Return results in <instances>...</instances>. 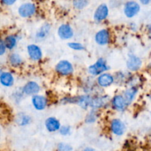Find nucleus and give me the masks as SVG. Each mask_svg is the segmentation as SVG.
<instances>
[{"mask_svg":"<svg viewBox=\"0 0 151 151\" xmlns=\"http://www.w3.org/2000/svg\"><path fill=\"white\" fill-rule=\"evenodd\" d=\"M110 131L116 137H122L126 131V126L125 123L121 119L118 118H114L110 122Z\"/></svg>","mask_w":151,"mask_h":151,"instance_id":"nucleus-6","label":"nucleus"},{"mask_svg":"<svg viewBox=\"0 0 151 151\" xmlns=\"http://www.w3.org/2000/svg\"><path fill=\"white\" fill-rule=\"evenodd\" d=\"M83 151H96L95 149L91 147H86L83 150Z\"/></svg>","mask_w":151,"mask_h":151,"instance_id":"nucleus-32","label":"nucleus"},{"mask_svg":"<svg viewBox=\"0 0 151 151\" xmlns=\"http://www.w3.org/2000/svg\"><path fill=\"white\" fill-rule=\"evenodd\" d=\"M15 121H16V123L19 126H26V125L30 124L32 119L27 114L20 112L16 116Z\"/></svg>","mask_w":151,"mask_h":151,"instance_id":"nucleus-23","label":"nucleus"},{"mask_svg":"<svg viewBox=\"0 0 151 151\" xmlns=\"http://www.w3.org/2000/svg\"><path fill=\"white\" fill-rule=\"evenodd\" d=\"M41 91V86L37 82L33 81H29L22 87V94L27 96H34L38 94Z\"/></svg>","mask_w":151,"mask_h":151,"instance_id":"nucleus-12","label":"nucleus"},{"mask_svg":"<svg viewBox=\"0 0 151 151\" xmlns=\"http://www.w3.org/2000/svg\"><path fill=\"white\" fill-rule=\"evenodd\" d=\"M27 52L29 59L32 61H39L43 58V52L41 47L35 44H31L27 47Z\"/></svg>","mask_w":151,"mask_h":151,"instance_id":"nucleus-8","label":"nucleus"},{"mask_svg":"<svg viewBox=\"0 0 151 151\" xmlns=\"http://www.w3.org/2000/svg\"><path fill=\"white\" fill-rule=\"evenodd\" d=\"M1 71H0V75H1Z\"/></svg>","mask_w":151,"mask_h":151,"instance_id":"nucleus-34","label":"nucleus"},{"mask_svg":"<svg viewBox=\"0 0 151 151\" xmlns=\"http://www.w3.org/2000/svg\"><path fill=\"white\" fill-rule=\"evenodd\" d=\"M89 1H86V0H78V1H72V5L77 10H83L87 7Z\"/></svg>","mask_w":151,"mask_h":151,"instance_id":"nucleus-26","label":"nucleus"},{"mask_svg":"<svg viewBox=\"0 0 151 151\" xmlns=\"http://www.w3.org/2000/svg\"><path fill=\"white\" fill-rule=\"evenodd\" d=\"M109 15V7L106 3H102L96 8L94 13V19L95 22H103Z\"/></svg>","mask_w":151,"mask_h":151,"instance_id":"nucleus-7","label":"nucleus"},{"mask_svg":"<svg viewBox=\"0 0 151 151\" xmlns=\"http://www.w3.org/2000/svg\"><path fill=\"white\" fill-rule=\"evenodd\" d=\"M131 24L133 25V27L131 28V30H135V29H137V24H136V23H134V22H132Z\"/></svg>","mask_w":151,"mask_h":151,"instance_id":"nucleus-33","label":"nucleus"},{"mask_svg":"<svg viewBox=\"0 0 151 151\" xmlns=\"http://www.w3.org/2000/svg\"><path fill=\"white\" fill-rule=\"evenodd\" d=\"M141 5L137 1H128L124 4L123 12L128 19L135 17L140 12Z\"/></svg>","mask_w":151,"mask_h":151,"instance_id":"nucleus-4","label":"nucleus"},{"mask_svg":"<svg viewBox=\"0 0 151 151\" xmlns=\"http://www.w3.org/2000/svg\"><path fill=\"white\" fill-rule=\"evenodd\" d=\"M73 147L72 145L66 142H59L57 145V151H72Z\"/></svg>","mask_w":151,"mask_h":151,"instance_id":"nucleus-27","label":"nucleus"},{"mask_svg":"<svg viewBox=\"0 0 151 151\" xmlns=\"http://www.w3.org/2000/svg\"><path fill=\"white\" fill-rule=\"evenodd\" d=\"M37 12V6L33 2H24L18 8L19 16L24 19H27L33 16Z\"/></svg>","mask_w":151,"mask_h":151,"instance_id":"nucleus-2","label":"nucleus"},{"mask_svg":"<svg viewBox=\"0 0 151 151\" xmlns=\"http://www.w3.org/2000/svg\"><path fill=\"white\" fill-rule=\"evenodd\" d=\"M109 100V97L106 95L91 96L89 107L91 108L92 110L97 111L106 106Z\"/></svg>","mask_w":151,"mask_h":151,"instance_id":"nucleus-10","label":"nucleus"},{"mask_svg":"<svg viewBox=\"0 0 151 151\" xmlns=\"http://www.w3.org/2000/svg\"><path fill=\"white\" fill-rule=\"evenodd\" d=\"M138 91V88L136 86H132L131 87H130V88L125 90V91H124L123 94H122V95L123 96L124 99H125V102H126V103L128 104V106L129 104H131V103L134 101L136 96L137 95Z\"/></svg>","mask_w":151,"mask_h":151,"instance_id":"nucleus-19","label":"nucleus"},{"mask_svg":"<svg viewBox=\"0 0 151 151\" xmlns=\"http://www.w3.org/2000/svg\"><path fill=\"white\" fill-rule=\"evenodd\" d=\"M126 66L131 72H137L142 66V60L141 58L136 55H129L126 62Z\"/></svg>","mask_w":151,"mask_h":151,"instance_id":"nucleus-9","label":"nucleus"},{"mask_svg":"<svg viewBox=\"0 0 151 151\" xmlns=\"http://www.w3.org/2000/svg\"><path fill=\"white\" fill-rule=\"evenodd\" d=\"M19 40V38H18L17 35L10 34V35H7L4 39V44H5L6 49L9 50H13L17 46L18 41Z\"/></svg>","mask_w":151,"mask_h":151,"instance_id":"nucleus-20","label":"nucleus"},{"mask_svg":"<svg viewBox=\"0 0 151 151\" xmlns=\"http://www.w3.org/2000/svg\"><path fill=\"white\" fill-rule=\"evenodd\" d=\"M91 99V96L90 94H82V95L76 97V102H75V103L77 105H78L81 109H84V110H86L90 106Z\"/></svg>","mask_w":151,"mask_h":151,"instance_id":"nucleus-21","label":"nucleus"},{"mask_svg":"<svg viewBox=\"0 0 151 151\" xmlns=\"http://www.w3.org/2000/svg\"><path fill=\"white\" fill-rule=\"evenodd\" d=\"M114 83V75L109 72L101 74L97 78V83L101 88H107Z\"/></svg>","mask_w":151,"mask_h":151,"instance_id":"nucleus-15","label":"nucleus"},{"mask_svg":"<svg viewBox=\"0 0 151 151\" xmlns=\"http://www.w3.org/2000/svg\"><path fill=\"white\" fill-rule=\"evenodd\" d=\"M59 134L63 137H67L69 136L72 133V128L69 125H63L60 126V129H59Z\"/></svg>","mask_w":151,"mask_h":151,"instance_id":"nucleus-28","label":"nucleus"},{"mask_svg":"<svg viewBox=\"0 0 151 151\" xmlns=\"http://www.w3.org/2000/svg\"><path fill=\"white\" fill-rule=\"evenodd\" d=\"M150 0H140L139 3L140 5H141V4H143V5H147V4H150Z\"/></svg>","mask_w":151,"mask_h":151,"instance_id":"nucleus-31","label":"nucleus"},{"mask_svg":"<svg viewBox=\"0 0 151 151\" xmlns=\"http://www.w3.org/2000/svg\"><path fill=\"white\" fill-rule=\"evenodd\" d=\"M110 69V66L108 65L106 59L104 58H100L94 64L89 66L88 68V72L91 76H99L101 74L105 73Z\"/></svg>","mask_w":151,"mask_h":151,"instance_id":"nucleus-1","label":"nucleus"},{"mask_svg":"<svg viewBox=\"0 0 151 151\" xmlns=\"http://www.w3.org/2000/svg\"><path fill=\"white\" fill-rule=\"evenodd\" d=\"M16 2V0H4V1H1V3L6 6H11Z\"/></svg>","mask_w":151,"mask_h":151,"instance_id":"nucleus-30","label":"nucleus"},{"mask_svg":"<svg viewBox=\"0 0 151 151\" xmlns=\"http://www.w3.org/2000/svg\"><path fill=\"white\" fill-rule=\"evenodd\" d=\"M15 78L10 72H1L0 75V83L4 87H11L14 85Z\"/></svg>","mask_w":151,"mask_h":151,"instance_id":"nucleus-18","label":"nucleus"},{"mask_svg":"<svg viewBox=\"0 0 151 151\" xmlns=\"http://www.w3.org/2000/svg\"><path fill=\"white\" fill-rule=\"evenodd\" d=\"M95 42L100 46H106L111 43V34L110 30L106 28H103L96 32L94 35Z\"/></svg>","mask_w":151,"mask_h":151,"instance_id":"nucleus-5","label":"nucleus"},{"mask_svg":"<svg viewBox=\"0 0 151 151\" xmlns=\"http://www.w3.org/2000/svg\"><path fill=\"white\" fill-rule=\"evenodd\" d=\"M6 51H7V49H6L4 40L0 38V56L3 55L6 52Z\"/></svg>","mask_w":151,"mask_h":151,"instance_id":"nucleus-29","label":"nucleus"},{"mask_svg":"<svg viewBox=\"0 0 151 151\" xmlns=\"http://www.w3.org/2000/svg\"><path fill=\"white\" fill-rule=\"evenodd\" d=\"M31 103L34 109L37 111H44L48 106V100L41 94H36L32 97Z\"/></svg>","mask_w":151,"mask_h":151,"instance_id":"nucleus-13","label":"nucleus"},{"mask_svg":"<svg viewBox=\"0 0 151 151\" xmlns=\"http://www.w3.org/2000/svg\"><path fill=\"white\" fill-rule=\"evenodd\" d=\"M55 70L61 76H70L74 72V66L70 61L67 60H61L55 65Z\"/></svg>","mask_w":151,"mask_h":151,"instance_id":"nucleus-3","label":"nucleus"},{"mask_svg":"<svg viewBox=\"0 0 151 151\" xmlns=\"http://www.w3.org/2000/svg\"><path fill=\"white\" fill-rule=\"evenodd\" d=\"M44 125H45L46 129L50 133L58 131L61 126L60 121L55 116H50V117L47 118L45 122H44Z\"/></svg>","mask_w":151,"mask_h":151,"instance_id":"nucleus-16","label":"nucleus"},{"mask_svg":"<svg viewBox=\"0 0 151 151\" xmlns=\"http://www.w3.org/2000/svg\"><path fill=\"white\" fill-rule=\"evenodd\" d=\"M58 35L62 40L71 39L74 36L73 28L69 24H62L58 29Z\"/></svg>","mask_w":151,"mask_h":151,"instance_id":"nucleus-11","label":"nucleus"},{"mask_svg":"<svg viewBox=\"0 0 151 151\" xmlns=\"http://www.w3.org/2000/svg\"><path fill=\"white\" fill-rule=\"evenodd\" d=\"M111 104L114 110L119 112L125 111V109L128 107V104L126 103L122 94H116L115 96H114V97L111 100Z\"/></svg>","mask_w":151,"mask_h":151,"instance_id":"nucleus-14","label":"nucleus"},{"mask_svg":"<svg viewBox=\"0 0 151 151\" xmlns=\"http://www.w3.org/2000/svg\"><path fill=\"white\" fill-rule=\"evenodd\" d=\"M9 63L14 68L20 67L23 64V58L17 52H13L8 57Z\"/></svg>","mask_w":151,"mask_h":151,"instance_id":"nucleus-22","label":"nucleus"},{"mask_svg":"<svg viewBox=\"0 0 151 151\" xmlns=\"http://www.w3.org/2000/svg\"><path fill=\"white\" fill-rule=\"evenodd\" d=\"M98 119V114L96 110H92L88 113V114L86 116L85 122L88 125L94 123Z\"/></svg>","mask_w":151,"mask_h":151,"instance_id":"nucleus-24","label":"nucleus"},{"mask_svg":"<svg viewBox=\"0 0 151 151\" xmlns=\"http://www.w3.org/2000/svg\"><path fill=\"white\" fill-rule=\"evenodd\" d=\"M52 26L49 23H44L40 27L38 30L35 32V39L38 41H44V39L48 37L50 35V32L51 31Z\"/></svg>","mask_w":151,"mask_h":151,"instance_id":"nucleus-17","label":"nucleus"},{"mask_svg":"<svg viewBox=\"0 0 151 151\" xmlns=\"http://www.w3.org/2000/svg\"><path fill=\"white\" fill-rule=\"evenodd\" d=\"M67 46L71 50H75V51H83L86 50V47H84L83 44L80 42H76V41L69 42L67 44Z\"/></svg>","mask_w":151,"mask_h":151,"instance_id":"nucleus-25","label":"nucleus"}]
</instances>
